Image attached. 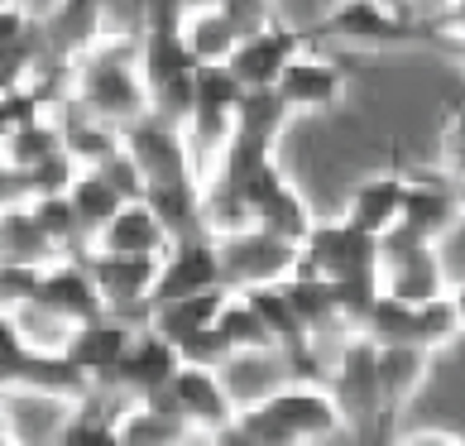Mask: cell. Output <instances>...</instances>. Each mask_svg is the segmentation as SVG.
<instances>
[{
	"instance_id": "cell-1",
	"label": "cell",
	"mask_w": 465,
	"mask_h": 446,
	"mask_svg": "<svg viewBox=\"0 0 465 446\" xmlns=\"http://www.w3.org/2000/svg\"><path fill=\"white\" fill-rule=\"evenodd\" d=\"M73 106H82L87 115L106 120L115 130L140 125L144 115H153V96L144 82V67L130 63V54H115V48H101V54L77 63L73 77Z\"/></svg>"
},
{
	"instance_id": "cell-2",
	"label": "cell",
	"mask_w": 465,
	"mask_h": 446,
	"mask_svg": "<svg viewBox=\"0 0 465 446\" xmlns=\"http://www.w3.org/2000/svg\"><path fill=\"white\" fill-rule=\"evenodd\" d=\"M0 380L5 393H29V399H54V403H87L96 384L82 374L67 351H39L15 332V322H0Z\"/></svg>"
},
{
	"instance_id": "cell-3",
	"label": "cell",
	"mask_w": 465,
	"mask_h": 446,
	"mask_svg": "<svg viewBox=\"0 0 465 446\" xmlns=\"http://www.w3.org/2000/svg\"><path fill=\"white\" fill-rule=\"evenodd\" d=\"M331 393L346 413V427H355L360 446H384V389H379V341L365 332H351L341 346Z\"/></svg>"
},
{
	"instance_id": "cell-4",
	"label": "cell",
	"mask_w": 465,
	"mask_h": 446,
	"mask_svg": "<svg viewBox=\"0 0 465 446\" xmlns=\"http://www.w3.org/2000/svg\"><path fill=\"white\" fill-rule=\"evenodd\" d=\"M216 254H221V279L226 288H269V283H288L298 273V245L283 235H273L264 226H250V231H235V235H221L216 240Z\"/></svg>"
},
{
	"instance_id": "cell-5",
	"label": "cell",
	"mask_w": 465,
	"mask_h": 446,
	"mask_svg": "<svg viewBox=\"0 0 465 446\" xmlns=\"http://www.w3.org/2000/svg\"><path fill=\"white\" fill-rule=\"evenodd\" d=\"M87 269L106 298V312L144 322L153 293H159V273H163V254H111V250H92Z\"/></svg>"
},
{
	"instance_id": "cell-6",
	"label": "cell",
	"mask_w": 465,
	"mask_h": 446,
	"mask_svg": "<svg viewBox=\"0 0 465 446\" xmlns=\"http://www.w3.org/2000/svg\"><path fill=\"white\" fill-rule=\"evenodd\" d=\"M365 336L379 341V346H427V351H437L451 336H460V322H456L451 293H446L441 302H393V298H379L370 322H365Z\"/></svg>"
},
{
	"instance_id": "cell-7",
	"label": "cell",
	"mask_w": 465,
	"mask_h": 446,
	"mask_svg": "<svg viewBox=\"0 0 465 446\" xmlns=\"http://www.w3.org/2000/svg\"><path fill=\"white\" fill-rule=\"evenodd\" d=\"M260 403H264V413L292 437V446H317V441L336 437L341 427H346V413H341L336 393L322 389L317 380H298V384L269 389Z\"/></svg>"
},
{
	"instance_id": "cell-8",
	"label": "cell",
	"mask_w": 465,
	"mask_h": 446,
	"mask_svg": "<svg viewBox=\"0 0 465 446\" xmlns=\"http://www.w3.org/2000/svg\"><path fill=\"white\" fill-rule=\"evenodd\" d=\"M379 245H384V298H393V302H441L451 293L437 245L399 235V231H389Z\"/></svg>"
},
{
	"instance_id": "cell-9",
	"label": "cell",
	"mask_w": 465,
	"mask_h": 446,
	"mask_svg": "<svg viewBox=\"0 0 465 446\" xmlns=\"http://www.w3.org/2000/svg\"><path fill=\"white\" fill-rule=\"evenodd\" d=\"M125 149L134 154V164L144 168V183H149V187H187V183H202L183 125H168V120H159V115H144L140 125L125 130ZM144 197H149V193H144Z\"/></svg>"
},
{
	"instance_id": "cell-10",
	"label": "cell",
	"mask_w": 465,
	"mask_h": 446,
	"mask_svg": "<svg viewBox=\"0 0 465 446\" xmlns=\"http://www.w3.org/2000/svg\"><path fill=\"white\" fill-rule=\"evenodd\" d=\"M178 370H183V351L173 346V341H163L149 322H140L134 346H130L125 360H120L115 380L106 389H120L130 403H153V399H163V393L173 389Z\"/></svg>"
},
{
	"instance_id": "cell-11",
	"label": "cell",
	"mask_w": 465,
	"mask_h": 446,
	"mask_svg": "<svg viewBox=\"0 0 465 446\" xmlns=\"http://www.w3.org/2000/svg\"><path fill=\"white\" fill-rule=\"evenodd\" d=\"M322 29L355 48H393L412 39V20L389 0H341L326 10Z\"/></svg>"
},
{
	"instance_id": "cell-12",
	"label": "cell",
	"mask_w": 465,
	"mask_h": 446,
	"mask_svg": "<svg viewBox=\"0 0 465 446\" xmlns=\"http://www.w3.org/2000/svg\"><path fill=\"white\" fill-rule=\"evenodd\" d=\"M221 254H216V240L206 231L193 235H178L163 254V273H159V293H153V307L159 302H173L187 293H206V288H221Z\"/></svg>"
},
{
	"instance_id": "cell-13",
	"label": "cell",
	"mask_w": 465,
	"mask_h": 446,
	"mask_svg": "<svg viewBox=\"0 0 465 446\" xmlns=\"http://www.w3.org/2000/svg\"><path fill=\"white\" fill-rule=\"evenodd\" d=\"M153 403H168V408H178V413L193 422V432H221L226 422H235V399H231V389L221 384V374L216 370H206V365H183L178 370V380L173 389L163 393V399H153Z\"/></svg>"
},
{
	"instance_id": "cell-14",
	"label": "cell",
	"mask_w": 465,
	"mask_h": 446,
	"mask_svg": "<svg viewBox=\"0 0 465 446\" xmlns=\"http://www.w3.org/2000/svg\"><path fill=\"white\" fill-rule=\"evenodd\" d=\"M134 332H140V322L106 312V317H96V322H87V327L73 332V341H67V360H73L96 389H106L115 380L120 360H125L130 346H134Z\"/></svg>"
},
{
	"instance_id": "cell-15",
	"label": "cell",
	"mask_w": 465,
	"mask_h": 446,
	"mask_svg": "<svg viewBox=\"0 0 465 446\" xmlns=\"http://www.w3.org/2000/svg\"><path fill=\"white\" fill-rule=\"evenodd\" d=\"M456 216H465L460 202H456V178H446V173H408L403 221L393 231L437 245V240L456 226Z\"/></svg>"
},
{
	"instance_id": "cell-16",
	"label": "cell",
	"mask_w": 465,
	"mask_h": 446,
	"mask_svg": "<svg viewBox=\"0 0 465 446\" xmlns=\"http://www.w3.org/2000/svg\"><path fill=\"white\" fill-rule=\"evenodd\" d=\"M39 307H48L58 322H67V327H87V322L106 317V298H101V288L92 279L87 260H58L44 269V288L39 298H34Z\"/></svg>"
},
{
	"instance_id": "cell-17",
	"label": "cell",
	"mask_w": 465,
	"mask_h": 446,
	"mask_svg": "<svg viewBox=\"0 0 465 446\" xmlns=\"http://www.w3.org/2000/svg\"><path fill=\"white\" fill-rule=\"evenodd\" d=\"M273 92H279V101L288 111H336L341 101H346V92H351V77H346L341 63L312 54V48H302V54L288 63V73H283V82Z\"/></svg>"
},
{
	"instance_id": "cell-18",
	"label": "cell",
	"mask_w": 465,
	"mask_h": 446,
	"mask_svg": "<svg viewBox=\"0 0 465 446\" xmlns=\"http://www.w3.org/2000/svg\"><path fill=\"white\" fill-rule=\"evenodd\" d=\"M302 54V34H292L288 25L273 20L264 34H250V39H240V48L231 54V73L245 82L250 92H273L288 73V63Z\"/></svg>"
},
{
	"instance_id": "cell-19",
	"label": "cell",
	"mask_w": 465,
	"mask_h": 446,
	"mask_svg": "<svg viewBox=\"0 0 465 446\" xmlns=\"http://www.w3.org/2000/svg\"><path fill=\"white\" fill-rule=\"evenodd\" d=\"M432 351L427 346H379V389H384V446L399 432L403 408L412 403V393L422 389Z\"/></svg>"
},
{
	"instance_id": "cell-20",
	"label": "cell",
	"mask_w": 465,
	"mask_h": 446,
	"mask_svg": "<svg viewBox=\"0 0 465 446\" xmlns=\"http://www.w3.org/2000/svg\"><path fill=\"white\" fill-rule=\"evenodd\" d=\"M403 197H408V173H370V178H360L355 187H351V197H346V216L351 226H360V231H370V235H379L384 240L393 226L403 221Z\"/></svg>"
},
{
	"instance_id": "cell-21",
	"label": "cell",
	"mask_w": 465,
	"mask_h": 446,
	"mask_svg": "<svg viewBox=\"0 0 465 446\" xmlns=\"http://www.w3.org/2000/svg\"><path fill=\"white\" fill-rule=\"evenodd\" d=\"M173 240L178 235L168 231V221L153 212L149 202H125L120 216L96 235L92 250H111V254H168Z\"/></svg>"
},
{
	"instance_id": "cell-22",
	"label": "cell",
	"mask_w": 465,
	"mask_h": 446,
	"mask_svg": "<svg viewBox=\"0 0 465 446\" xmlns=\"http://www.w3.org/2000/svg\"><path fill=\"white\" fill-rule=\"evenodd\" d=\"M226 302H231V288L221 283V288H206V293H187V298H173V302H159V307H149V327L159 332L163 341H173V346H183V341H193L197 332L206 327H216L221 312H226Z\"/></svg>"
},
{
	"instance_id": "cell-23",
	"label": "cell",
	"mask_w": 465,
	"mask_h": 446,
	"mask_svg": "<svg viewBox=\"0 0 465 446\" xmlns=\"http://www.w3.org/2000/svg\"><path fill=\"white\" fill-rule=\"evenodd\" d=\"M58 120H63V144L77 159V168H101V164H111L115 154L125 149V130H115V125H106V120L87 115L82 106H73V101H67V111Z\"/></svg>"
},
{
	"instance_id": "cell-24",
	"label": "cell",
	"mask_w": 465,
	"mask_h": 446,
	"mask_svg": "<svg viewBox=\"0 0 465 446\" xmlns=\"http://www.w3.org/2000/svg\"><path fill=\"white\" fill-rule=\"evenodd\" d=\"M120 437H125V446H183L193 437V422L168 403H125Z\"/></svg>"
},
{
	"instance_id": "cell-25",
	"label": "cell",
	"mask_w": 465,
	"mask_h": 446,
	"mask_svg": "<svg viewBox=\"0 0 465 446\" xmlns=\"http://www.w3.org/2000/svg\"><path fill=\"white\" fill-rule=\"evenodd\" d=\"M67 202H73V212H77V221H82V231H87V240L96 245V235L120 216V207H125L130 197L120 193V187H115L106 173H96V168H82L77 183L67 187Z\"/></svg>"
},
{
	"instance_id": "cell-26",
	"label": "cell",
	"mask_w": 465,
	"mask_h": 446,
	"mask_svg": "<svg viewBox=\"0 0 465 446\" xmlns=\"http://www.w3.org/2000/svg\"><path fill=\"white\" fill-rule=\"evenodd\" d=\"M54 446H125V437H120V413H111L92 393L87 403H73L58 418Z\"/></svg>"
},
{
	"instance_id": "cell-27",
	"label": "cell",
	"mask_w": 465,
	"mask_h": 446,
	"mask_svg": "<svg viewBox=\"0 0 465 446\" xmlns=\"http://www.w3.org/2000/svg\"><path fill=\"white\" fill-rule=\"evenodd\" d=\"M183 44L202 67L212 63H231V54L240 48V29L231 25L226 10H193L183 20Z\"/></svg>"
},
{
	"instance_id": "cell-28",
	"label": "cell",
	"mask_w": 465,
	"mask_h": 446,
	"mask_svg": "<svg viewBox=\"0 0 465 446\" xmlns=\"http://www.w3.org/2000/svg\"><path fill=\"white\" fill-rule=\"evenodd\" d=\"M0 260L5 264H58L54 240L44 235V226L34 221L29 207H5V226H0Z\"/></svg>"
},
{
	"instance_id": "cell-29",
	"label": "cell",
	"mask_w": 465,
	"mask_h": 446,
	"mask_svg": "<svg viewBox=\"0 0 465 446\" xmlns=\"http://www.w3.org/2000/svg\"><path fill=\"white\" fill-rule=\"evenodd\" d=\"M216 327L226 332V341L235 346V355H240V351H250V355L279 351V336L269 332V322H264L260 307H254L250 293H235V288H231V302H226V312H221Z\"/></svg>"
},
{
	"instance_id": "cell-30",
	"label": "cell",
	"mask_w": 465,
	"mask_h": 446,
	"mask_svg": "<svg viewBox=\"0 0 465 446\" xmlns=\"http://www.w3.org/2000/svg\"><path fill=\"white\" fill-rule=\"evenodd\" d=\"M63 144V120L58 115H39V120H29V125L20 130H5V168H34V164H44V159H54Z\"/></svg>"
},
{
	"instance_id": "cell-31",
	"label": "cell",
	"mask_w": 465,
	"mask_h": 446,
	"mask_svg": "<svg viewBox=\"0 0 465 446\" xmlns=\"http://www.w3.org/2000/svg\"><path fill=\"white\" fill-rule=\"evenodd\" d=\"M101 48H115V54H130L134 44H144L149 34V0H101ZM96 48V54H101Z\"/></svg>"
},
{
	"instance_id": "cell-32",
	"label": "cell",
	"mask_w": 465,
	"mask_h": 446,
	"mask_svg": "<svg viewBox=\"0 0 465 446\" xmlns=\"http://www.w3.org/2000/svg\"><path fill=\"white\" fill-rule=\"evenodd\" d=\"M44 269L48 264H0V302H5V312H20V307L39 298Z\"/></svg>"
},
{
	"instance_id": "cell-33",
	"label": "cell",
	"mask_w": 465,
	"mask_h": 446,
	"mask_svg": "<svg viewBox=\"0 0 465 446\" xmlns=\"http://www.w3.org/2000/svg\"><path fill=\"white\" fill-rule=\"evenodd\" d=\"M178 351H183V365H206V370H221V365L235 355V346L226 341V332H221V327L197 332L193 341H183Z\"/></svg>"
},
{
	"instance_id": "cell-34",
	"label": "cell",
	"mask_w": 465,
	"mask_h": 446,
	"mask_svg": "<svg viewBox=\"0 0 465 446\" xmlns=\"http://www.w3.org/2000/svg\"><path fill=\"white\" fill-rule=\"evenodd\" d=\"M437 159H441V173H446V178H465V106L451 111V120L441 125Z\"/></svg>"
},
{
	"instance_id": "cell-35",
	"label": "cell",
	"mask_w": 465,
	"mask_h": 446,
	"mask_svg": "<svg viewBox=\"0 0 465 446\" xmlns=\"http://www.w3.org/2000/svg\"><path fill=\"white\" fill-rule=\"evenodd\" d=\"M432 34H437V39H446V44H451L456 54L465 58V0H451L446 10H437Z\"/></svg>"
},
{
	"instance_id": "cell-36",
	"label": "cell",
	"mask_w": 465,
	"mask_h": 446,
	"mask_svg": "<svg viewBox=\"0 0 465 446\" xmlns=\"http://www.w3.org/2000/svg\"><path fill=\"white\" fill-rule=\"evenodd\" d=\"M187 20V0H149V29H183Z\"/></svg>"
},
{
	"instance_id": "cell-37",
	"label": "cell",
	"mask_w": 465,
	"mask_h": 446,
	"mask_svg": "<svg viewBox=\"0 0 465 446\" xmlns=\"http://www.w3.org/2000/svg\"><path fill=\"white\" fill-rule=\"evenodd\" d=\"M206 441H212V446H260V441H254V432H250V427L240 422V413H235V422H226L221 432H212Z\"/></svg>"
},
{
	"instance_id": "cell-38",
	"label": "cell",
	"mask_w": 465,
	"mask_h": 446,
	"mask_svg": "<svg viewBox=\"0 0 465 446\" xmlns=\"http://www.w3.org/2000/svg\"><path fill=\"white\" fill-rule=\"evenodd\" d=\"M393 446H465V437H451V432H408L403 441Z\"/></svg>"
},
{
	"instance_id": "cell-39",
	"label": "cell",
	"mask_w": 465,
	"mask_h": 446,
	"mask_svg": "<svg viewBox=\"0 0 465 446\" xmlns=\"http://www.w3.org/2000/svg\"><path fill=\"white\" fill-rule=\"evenodd\" d=\"M451 307H456V322H460V332H465V283L451 288Z\"/></svg>"
},
{
	"instance_id": "cell-40",
	"label": "cell",
	"mask_w": 465,
	"mask_h": 446,
	"mask_svg": "<svg viewBox=\"0 0 465 446\" xmlns=\"http://www.w3.org/2000/svg\"><path fill=\"white\" fill-rule=\"evenodd\" d=\"M231 5V0H187V15H193V10H226Z\"/></svg>"
},
{
	"instance_id": "cell-41",
	"label": "cell",
	"mask_w": 465,
	"mask_h": 446,
	"mask_svg": "<svg viewBox=\"0 0 465 446\" xmlns=\"http://www.w3.org/2000/svg\"><path fill=\"white\" fill-rule=\"evenodd\" d=\"M456 202H460V212H465V178H456Z\"/></svg>"
},
{
	"instance_id": "cell-42",
	"label": "cell",
	"mask_w": 465,
	"mask_h": 446,
	"mask_svg": "<svg viewBox=\"0 0 465 446\" xmlns=\"http://www.w3.org/2000/svg\"><path fill=\"white\" fill-rule=\"evenodd\" d=\"M418 5H437V10H446V5H451V0H418Z\"/></svg>"
}]
</instances>
